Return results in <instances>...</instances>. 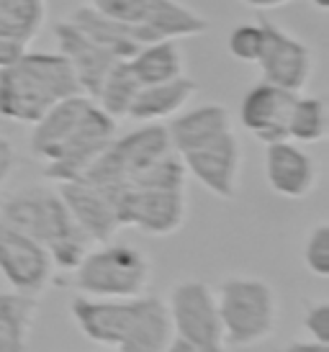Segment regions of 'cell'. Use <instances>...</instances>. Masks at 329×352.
Listing matches in <instances>:
<instances>
[{"label":"cell","mask_w":329,"mask_h":352,"mask_svg":"<svg viewBox=\"0 0 329 352\" xmlns=\"http://www.w3.org/2000/svg\"><path fill=\"white\" fill-rule=\"evenodd\" d=\"M116 134V118L80 93L31 124L29 152L41 162L44 177L57 186L85 175Z\"/></svg>","instance_id":"1"},{"label":"cell","mask_w":329,"mask_h":352,"mask_svg":"<svg viewBox=\"0 0 329 352\" xmlns=\"http://www.w3.org/2000/svg\"><path fill=\"white\" fill-rule=\"evenodd\" d=\"M70 316L85 340L114 352H164L175 337L164 298L149 291L131 298L75 296Z\"/></svg>","instance_id":"2"},{"label":"cell","mask_w":329,"mask_h":352,"mask_svg":"<svg viewBox=\"0 0 329 352\" xmlns=\"http://www.w3.org/2000/svg\"><path fill=\"white\" fill-rule=\"evenodd\" d=\"M80 82L59 52L26 50L0 67V118L31 126L62 100L80 96Z\"/></svg>","instance_id":"3"},{"label":"cell","mask_w":329,"mask_h":352,"mask_svg":"<svg viewBox=\"0 0 329 352\" xmlns=\"http://www.w3.org/2000/svg\"><path fill=\"white\" fill-rule=\"evenodd\" d=\"M0 219L47 247L57 273H72L90 247V239L75 224L57 186L31 183L0 196Z\"/></svg>","instance_id":"4"},{"label":"cell","mask_w":329,"mask_h":352,"mask_svg":"<svg viewBox=\"0 0 329 352\" xmlns=\"http://www.w3.org/2000/svg\"><path fill=\"white\" fill-rule=\"evenodd\" d=\"M229 350H247L270 340L281 319V298L270 280L234 273L213 288Z\"/></svg>","instance_id":"5"},{"label":"cell","mask_w":329,"mask_h":352,"mask_svg":"<svg viewBox=\"0 0 329 352\" xmlns=\"http://www.w3.org/2000/svg\"><path fill=\"white\" fill-rule=\"evenodd\" d=\"M70 275L78 296L131 298L149 291L155 265L147 250L131 242H118L114 236L108 242L87 247V252L80 257V263Z\"/></svg>","instance_id":"6"},{"label":"cell","mask_w":329,"mask_h":352,"mask_svg":"<svg viewBox=\"0 0 329 352\" xmlns=\"http://www.w3.org/2000/svg\"><path fill=\"white\" fill-rule=\"evenodd\" d=\"M134 31L142 44L157 39H191L211 29V21L180 0H87Z\"/></svg>","instance_id":"7"},{"label":"cell","mask_w":329,"mask_h":352,"mask_svg":"<svg viewBox=\"0 0 329 352\" xmlns=\"http://www.w3.org/2000/svg\"><path fill=\"white\" fill-rule=\"evenodd\" d=\"M173 152L164 124H139L136 129L114 137L103 155L90 165L85 180L116 193L118 188L129 186L134 177L160 162Z\"/></svg>","instance_id":"8"},{"label":"cell","mask_w":329,"mask_h":352,"mask_svg":"<svg viewBox=\"0 0 329 352\" xmlns=\"http://www.w3.org/2000/svg\"><path fill=\"white\" fill-rule=\"evenodd\" d=\"M173 334L195 352H229L224 340L222 316L213 288L198 278H183L173 283L164 298Z\"/></svg>","instance_id":"9"},{"label":"cell","mask_w":329,"mask_h":352,"mask_svg":"<svg viewBox=\"0 0 329 352\" xmlns=\"http://www.w3.org/2000/svg\"><path fill=\"white\" fill-rule=\"evenodd\" d=\"M114 196L121 229L131 226L145 236H173L188 219V188L129 186Z\"/></svg>","instance_id":"10"},{"label":"cell","mask_w":329,"mask_h":352,"mask_svg":"<svg viewBox=\"0 0 329 352\" xmlns=\"http://www.w3.org/2000/svg\"><path fill=\"white\" fill-rule=\"evenodd\" d=\"M0 278L10 291L39 296L54 285L57 267L44 245L0 219Z\"/></svg>","instance_id":"11"},{"label":"cell","mask_w":329,"mask_h":352,"mask_svg":"<svg viewBox=\"0 0 329 352\" xmlns=\"http://www.w3.org/2000/svg\"><path fill=\"white\" fill-rule=\"evenodd\" d=\"M265 31L262 54L257 59V67L265 82H273L290 93H304V88L311 82L317 57L306 41H301L296 34L286 31L275 21L260 19Z\"/></svg>","instance_id":"12"},{"label":"cell","mask_w":329,"mask_h":352,"mask_svg":"<svg viewBox=\"0 0 329 352\" xmlns=\"http://www.w3.org/2000/svg\"><path fill=\"white\" fill-rule=\"evenodd\" d=\"M178 157H180L188 177H193L211 196L222 198V201H234L240 196L242 142L234 129Z\"/></svg>","instance_id":"13"},{"label":"cell","mask_w":329,"mask_h":352,"mask_svg":"<svg viewBox=\"0 0 329 352\" xmlns=\"http://www.w3.org/2000/svg\"><path fill=\"white\" fill-rule=\"evenodd\" d=\"M265 183L278 198L286 201H304L319 186V162L304 144L290 139H281L265 144L262 157Z\"/></svg>","instance_id":"14"},{"label":"cell","mask_w":329,"mask_h":352,"mask_svg":"<svg viewBox=\"0 0 329 352\" xmlns=\"http://www.w3.org/2000/svg\"><path fill=\"white\" fill-rule=\"evenodd\" d=\"M57 190L67 206V211L75 219V224L90 239V245L108 242L121 232L116 196L111 190L90 183L85 177L70 180V183H57Z\"/></svg>","instance_id":"15"},{"label":"cell","mask_w":329,"mask_h":352,"mask_svg":"<svg viewBox=\"0 0 329 352\" xmlns=\"http://www.w3.org/2000/svg\"><path fill=\"white\" fill-rule=\"evenodd\" d=\"M52 36H54V52H59L62 57L67 59V65L72 67V72H75V78L80 82L83 96L96 98L100 82L106 80L111 67L121 59L114 57L96 39H90L85 31L75 26L67 16L52 26Z\"/></svg>","instance_id":"16"},{"label":"cell","mask_w":329,"mask_h":352,"mask_svg":"<svg viewBox=\"0 0 329 352\" xmlns=\"http://www.w3.org/2000/svg\"><path fill=\"white\" fill-rule=\"evenodd\" d=\"M293 98H296V93L260 80L242 96L237 118H240L244 131L262 144L281 142V139H288L286 137V126H288Z\"/></svg>","instance_id":"17"},{"label":"cell","mask_w":329,"mask_h":352,"mask_svg":"<svg viewBox=\"0 0 329 352\" xmlns=\"http://www.w3.org/2000/svg\"><path fill=\"white\" fill-rule=\"evenodd\" d=\"M232 129V113L222 103L183 108L178 116L164 121V131H167V139H170V147H173L175 155H183L188 149L201 147V144L222 137Z\"/></svg>","instance_id":"18"},{"label":"cell","mask_w":329,"mask_h":352,"mask_svg":"<svg viewBox=\"0 0 329 352\" xmlns=\"http://www.w3.org/2000/svg\"><path fill=\"white\" fill-rule=\"evenodd\" d=\"M195 93H198V82L188 75L167 80V82H157V85H142L129 106L126 121L164 124L173 116H178L183 108H188V103L195 98Z\"/></svg>","instance_id":"19"},{"label":"cell","mask_w":329,"mask_h":352,"mask_svg":"<svg viewBox=\"0 0 329 352\" xmlns=\"http://www.w3.org/2000/svg\"><path fill=\"white\" fill-rule=\"evenodd\" d=\"M126 65L139 80V85H157L188 75V59L180 47V39L149 41L126 59Z\"/></svg>","instance_id":"20"},{"label":"cell","mask_w":329,"mask_h":352,"mask_svg":"<svg viewBox=\"0 0 329 352\" xmlns=\"http://www.w3.org/2000/svg\"><path fill=\"white\" fill-rule=\"evenodd\" d=\"M39 309V296L0 291V352H29Z\"/></svg>","instance_id":"21"},{"label":"cell","mask_w":329,"mask_h":352,"mask_svg":"<svg viewBox=\"0 0 329 352\" xmlns=\"http://www.w3.org/2000/svg\"><path fill=\"white\" fill-rule=\"evenodd\" d=\"M67 19L72 21L75 26H80V29L85 31L90 39H96L100 47H106V50L118 59H129L139 47H145V44L139 41V36H136L129 26L118 23L116 19L100 13V10H96L93 6H87V3L70 10Z\"/></svg>","instance_id":"22"},{"label":"cell","mask_w":329,"mask_h":352,"mask_svg":"<svg viewBox=\"0 0 329 352\" xmlns=\"http://www.w3.org/2000/svg\"><path fill=\"white\" fill-rule=\"evenodd\" d=\"M329 131V108L321 96H306V93H296V98L290 103L288 126H286V137L296 144L311 147L324 142Z\"/></svg>","instance_id":"23"},{"label":"cell","mask_w":329,"mask_h":352,"mask_svg":"<svg viewBox=\"0 0 329 352\" xmlns=\"http://www.w3.org/2000/svg\"><path fill=\"white\" fill-rule=\"evenodd\" d=\"M139 80L134 78V72L129 69V65H126V59H121V62H116L114 67H111V72L106 75V80L100 82V88H98L96 93V103L103 111H106L111 118H116V121H121V118H126V113H129V106H131V100H134V96L139 93Z\"/></svg>","instance_id":"24"},{"label":"cell","mask_w":329,"mask_h":352,"mask_svg":"<svg viewBox=\"0 0 329 352\" xmlns=\"http://www.w3.org/2000/svg\"><path fill=\"white\" fill-rule=\"evenodd\" d=\"M301 263L314 278H329V224L319 221L304 236L301 245Z\"/></svg>","instance_id":"25"},{"label":"cell","mask_w":329,"mask_h":352,"mask_svg":"<svg viewBox=\"0 0 329 352\" xmlns=\"http://www.w3.org/2000/svg\"><path fill=\"white\" fill-rule=\"evenodd\" d=\"M262 44H265V31H262L260 21L240 23L226 36V50H229V54L237 62H244V65H257V59L262 54Z\"/></svg>","instance_id":"26"},{"label":"cell","mask_w":329,"mask_h":352,"mask_svg":"<svg viewBox=\"0 0 329 352\" xmlns=\"http://www.w3.org/2000/svg\"><path fill=\"white\" fill-rule=\"evenodd\" d=\"M301 329L306 332L309 340L329 344V301L319 298V301L306 303L304 316H301Z\"/></svg>","instance_id":"27"},{"label":"cell","mask_w":329,"mask_h":352,"mask_svg":"<svg viewBox=\"0 0 329 352\" xmlns=\"http://www.w3.org/2000/svg\"><path fill=\"white\" fill-rule=\"evenodd\" d=\"M16 165H19V152L10 144V139L0 131V190L8 183V177L13 175Z\"/></svg>","instance_id":"28"},{"label":"cell","mask_w":329,"mask_h":352,"mask_svg":"<svg viewBox=\"0 0 329 352\" xmlns=\"http://www.w3.org/2000/svg\"><path fill=\"white\" fill-rule=\"evenodd\" d=\"M26 50H31V47H23V44H16V41L0 36V67H6L13 59H19Z\"/></svg>","instance_id":"29"},{"label":"cell","mask_w":329,"mask_h":352,"mask_svg":"<svg viewBox=\"0 0 329 352\" xmlns=\"http://www.w3.org/2000/svg\"><path fill=\"white\" fill-rule=\"evenodd\" d=\"M275 352H329V344L317 342V340H293V342L278 347Z\"/></svg>","instance_id":"30"},{"label":"cell","mask_w":329,"mask_h":352,"mask_svg":"<svg viewBox=\"0 0 329 352\" xmlns=\"http://www.w3.org/2000/svg\"><path fill=\"white\" fill-rule=\"evenodd\" d=\"M244 6H250L255 10H275V8H283V6H288L290 0H240Z\"/></svg>","instance_id":"31"},{"label":"cell","mask_w":329,"mask_h":352,"mask_svg":"<svg viewBox=\"0 0 329 352\" xmlns=\"http://www.w3.org/2000/svg\"><path fill=\"white\" fill-rule=\"evenodd\" d=\"M164 352H195L191 344H185L183 340H178V337H173V342H170V347Z\"/></svg>","instance_id":"32"},{"label":"cell","mask_w":329,"mask_h":352,"mask_svg":"<svg viewBox=\"0 0 329 352\" xmlns=\"http://www.w3.org/2000/svg\"><path fill=\"white\" fill-rule=\"evenodd\" d=\"M311 6H314V8L317 10H327L329 8V0H309Z\"/></svg>","instance_id":"33"},{"label":"cell","mask_w":329,"mask_h":352,"mask_svg":"<svg viewBox=\"0 0 329 352\" xmlns=\"http://www.w3.org/2000/svg\"><path fill=\"white\" fill-rule=\"evenodd\" d=\"M111 352H114V350H111Z\"/></svg>","instance_id":"34"}]
</instances>
